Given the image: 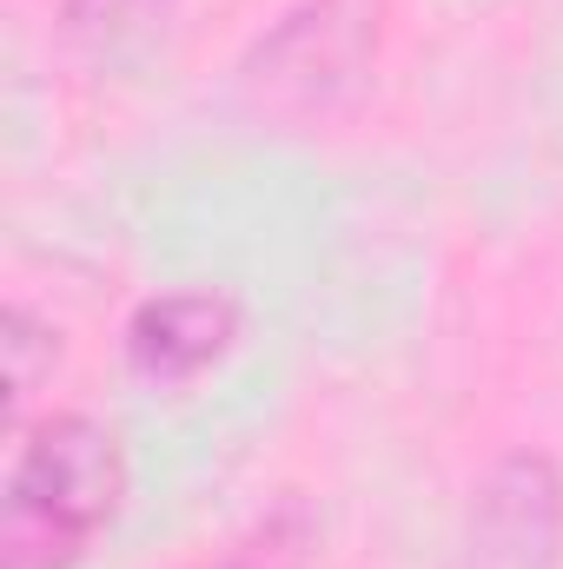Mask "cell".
Instances as JSON below:
<instances>
[{
    "mask_svg": "<svg viewBox=\"0 0 563 569\" xmlns=\"http://www.w3.org/2000/svg\"><path fill=\"white\" fill-rule=\"evenodd\" d=\"M53 365H60V325L13 298L7 305V405H13V425L27 418L33 391L53 385Z\"/></svg>",
    "mask_w": 563,
    "mask_h": 569,
    "instance_id": "obj_7",
    "label": "cell"
},
{
    "mask_svg": "<svg viewBox=\"0 0 563 569\" xmlns=\"http://www.w3.org/2000/svg\"><path fill=\"white\" fill-rule=\"evenodd\" d=\"M127 503L120 430L60 411L13 443L0 497V569H80Z\"/></svg>",
    "mask_w": 563,
    "mask_h": 569,
    "instance_id": "obj_1",
    "label": "cell"
},
{
    "mask_svg": "<svg viewBox=\"0 0 563 569\" xmlns=\"http://www.w3.org/2000/svg\"><path fill=\"white\" fill-rule=\"evenodd\" d=\"M179 0H60V27L80 53L120 67V60H140L146 47L172 27Z\"/></svg>",
    "mask_w": 563,
    "mask_h": 569,
    "instance_id": "obj_6",
    "label": "cell"
},
{
    "mask_svg": "<svg viewBox=\"0 0 563 569\" xmlns=\"http://www.w3.org/2000/svg\"><path fill=\"white\" fill-rule=\"evenodd\" d=\"M392 0H292L239 60V100L259 120H325L378 67Z\"/></svg>",
    "mask_w": 563,
    "mask_h": 569,
    "instance_id": "obj_2",
    "label": "cell"
},
{
    "mask_svg": "<svg viewBox=\"0 0 563 569\" xmlns=\"http://www.w3.org/2000/svg\"><path fill=\"white\" fill-rule=\"evenodd\" d=\"M563 563V470L544 450H504L464 503L457 569H557Z\"/></svg>",
    "mask_w": 563,
    "mask_h": 569,
    "instance_id": "obj_3",
    "label": "cell"
},
{
    "mask_svg": "<svg viewBox=\"0 0 563 569\" xmlns=\"http://www.w3.org/2000/svg\"><path fill=\"white\" fill-rule=\"evenodd\" d=\"M239 338V305L226 291H159L127 318V365L152 385H192Z\"/></svg>",
    "mask_w": 563,
    "mask_h": 569,
    "instance_id": "obj_4",
    "label": "cell"
},
{
    "mask_svg": "<svg viewBox=\"0 0 563 569\" xmlns=\"http://www.w3.org/2000/svg\"><path fill=\"white\" fill-rule=\"evenodd\" d=\"M318 550H325V523L305 497H279L266 503L246 530H233L206 563L192 569H318Z\"/></svg>",
    "mask_w": 563,
    "mask_h": 569,
    "instance_id": "obj_5",
    "label": "cell"
}]
</instances>
